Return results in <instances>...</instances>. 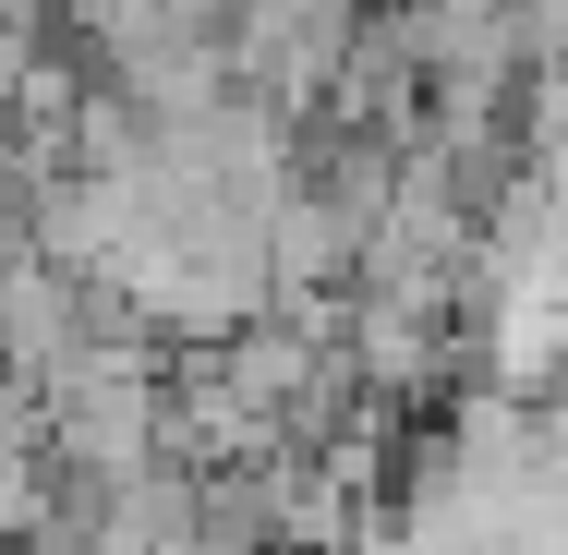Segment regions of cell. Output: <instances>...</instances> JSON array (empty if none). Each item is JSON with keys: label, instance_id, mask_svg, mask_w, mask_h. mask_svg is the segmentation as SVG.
<instances>
[{"label": "cell", "instance_id": "obj_1", "mask_svg": "<svg viewBox=\"0 0 568 555\" xmlns=\"http://www.w3.org/2000/svg\"><path fill=\"white\" fill-rule=\"evenodd\" d=\"M12 387H24V374H12V338H0V399H12Z\"/></svg>", "mask_w": 568, "mask_h": 555}]
</instances>
